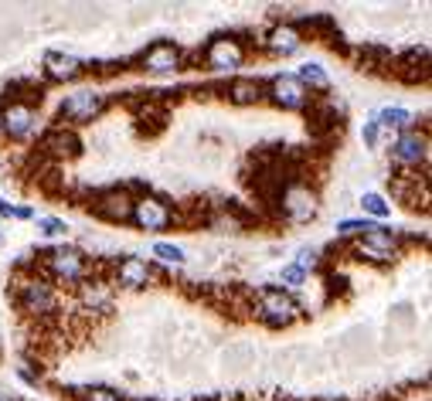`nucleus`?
Wrapping results in <instances>:
<instances>
[{
  "instance_id": "nucleus-1",
  "label": "nucleus",
  "mask_w": 432,
  "mask_h": 401,
  "mask_svg": "<svg viewBox=\"0 0 432 401\" xmlns=\"http://www.w3.org/2000/svg\"><path fill=\"white\" fill-rule=\"evenodd\" d=\"M102 109H106V96L96 92V89L72 92V96L61 102V116H65V119H72V123H89V119H96Z\"/></svg>"
},
{
  "instance_id": "nucleus-2",
  "label": "nucleus",
  "mask_w": 432,
  "mask_h": 401,
  "mask_svg": "<svg viewBox=\"0 0 432 401\" xmlns=\"http://www.w3.org/2000/svg\"><path fill=\"white\" fill-rule=\"evenodd\" d=\"M259 313L269 320V323L283 326L296 320V313H300V306H296L293 296H286L283 289H262V296H259Z\"/></svg>"
},
{
  "instance_id": "nucleus-3",
  "label": "nucleus",
  "mask_w": 432,
  "mask_h": 401,
  "mask_svg": "<svg viewBox=\"0 0 432 401\" xmlns=\"http://www.w3.org/2000/svg\"><path fill=\"white\" fill-rule=\"evenodd\" d=\"M130 221L143 231H163L171 225V208L163 201H157V197H140V201H133Z\"/></svg>"
},
{
  "instance_id": "nucleus-4",
  "label": "nucleus",
  "mask_w": 432,
  "mask_h": 401,
  "mask_svg": "<svg viewBox=\"0 0 432 401\" xmlns=\"http://www.w3.org/2000/svg\"><path fill=\"white\" fill-rule=\"evenodd\" d=\"M307 89L300 85V78L296 75H276L269 82V99H273L276 106H283V109H300V106H307Z\"/></svg>"
},
{
  "instance_id": "nucleus-5",
  "label": "nucleus",
  "mask_w": 432,
  "mask_h": 401,
  "mask_svg": "<svg viewBox=\"0 0 432 401\" xmlns=\"http://www.w3.org/2000/svg\"><path fill=\"white\" fill-rule=\"evenodd\" d=\"M48 266L58 276L61 283H79L85 276V259H82L79 249H55L48 252Z\"/></svg>"
},
{
  "instance_id": "nucleus-6",
  "label": "nucleus",
  "mask_w": 432,
  "mask_h": 401,
  "mask_svg": "<svg viewBox=\"0 0 432 401\" xmlns=\"http://www.w3.org/2000/svg\"><path fill=\"white\" fill-rule=\"evenodd\" d=\"M208 65L218 72H235L242 65V44L235 38H215L208 44Z\"/></svg>"
},
{
  "instance_id": "nucleus-7",
  "label": "nucleus",
  "mask_w": 432,
  "mask_h": 401,
  "mask_svg": "<svg viewBox=\"0 0 432 401\" xmlns=\"http://www.w3.org/2000/svg\"><path fill=\"white\" fill-rule=\"evenodd\" d=\"M395 160L398 164H405V167H419L426 156H429V140L426 136H419V133H402L398 140H395Z\"/></svg>"
},
{
  "instance_id": "nucleus-8",
  "label": "nucleus",
  "mask_w": 432,
  "mask_h": 401,
  "mask_svg": "<svg viewBox=\"0 0 432 401\" xmlns=\"http://www.w3.org/2000/svg\"><path fill=\"white\" fill-rule=\"evenodd\" d=\"M0 126L7 130V136L20 140V136H27L35 130V109L24 106V102H11V106L0 113Z\"/></svg>"
},
{
  "instance_id": "nucleus-9",
  "label": "nucleus",
  "mask_w": 432,
  "mask_h": 401,
  "mask_svg": "<svg viewBox=\"0 0 432 401\" xmlns=\"http://www.w3.org/2000/svg\"><path fill=\"white\" fill-rule=\"evenodd\" d=\"M361 255H368L371 262H388L395 255V235L392 231H381L374 225V228L364 231V238H361Z\"/></svg>"
},
{
  "instance_id": "nucleus-10",
  "label": "nucleus",
  "mask_w": 432,
  "mask_h": 401,
  "mask_svg": "<svg viewBox=\"0 0 432 401\" xmlns=\"http://www.w3.org/2000/svg\"><path fill=\"white\" fill-rule=\"evenodd\" d=\"M177 65H180V51L174 44H154L143 58V68L154 75H171V72H177Z\"/></svg>"
},
{
  "instance_id": "nucleus-11",
  "label": "nucleus",
  "mask_w": 432,
  "mask_h": 401,
  "mask_svg": "<svg viewBox=\"0 0 432 401\" xmlns=\"http://www.w3.org/2000/svg\"><path fill=\"white\" fill-rule=\"evenodd\" d=\"M116 279L126 289H140V286H147V283L154 279V269L147 266V259H140V255H130V259H123V262H119Z\"/></svg>"
},
{
  "instance_id": "nucleus-12",
  "label": "nucleus",
  "mask_w": 432,
  "mask_h": 401,
  "mask_svg": "<svg viewBox=\"0 0 432 401\" xmlns=\"http://www.w3.org/2000/svg\"><path fill=\"white\" fill-rule=\"evenodd\" d=\"M44 72L55 82H72L82 75V61L75 55H61V51H48L44 55Z\"/></svg>"
},
{
  "instance_id": "nucleus-13",
  "label": "nucleus",
  "mask_w": 432,
  "mask_h": 401,
  "mask_svg": "<svg viewBox=\"0 0 432 401\" xmlns=\"http://www.w3.org/2000/svg\"><path fill=\"white\" fill-rule=\"evenodd\" d=\"M20 300H24V309H31V313H51L55 309V292H51L48 283H41V279L24 283Z\"/></svg>"
},
{
  "instance_id": "nucleus-14",
  "label": "nucleus",
  "mask_w": 432,
  "mask_h": 401,
  "mask_svg": "<svg viewBox=\"0 0 432 401\" xmlns=\"http://www.w3.org/2000/svg\"><path fill=\"white\" fill-rule=\"evenodd\" d=\"M96 211L106 218V221H130V214H133V201H130L123 191H109V194H102V197L96 201Z\"/></svg>"
},
{
  "instance_id": "nucleus-15",
  "label": "nucleus",
  "mask_w": 432,
  "mask_h": 401,
  "mask_svg": "<svg viewBox=\"0 0 432 401\" xmlns=\"http://www.w3.org/2000/svg\"><path fill=\"white\" fill-rule=\"evenodd\" d=\"M283 211H286L290 221H310L316 211L314 194L307 191V187H293V191L286 194V201H283Z\"/></svg>"
},
{
  "instance_id": "nucleus-16",
  "label": "nucleus",
  "mask_w": 432,
  "mask_h": 401,
  "mask_svg": "<svg viewBox=\"0 0 432 401\" xmlns=\"http://www.w3.org/2000/svg\"><path fill=\"white\" fill-rule=\"evenodd\" d=\"M300 44H303V38H300V31H296L293 24H279V27L269 31V48L279 51V55H293Z\"/></svg>"
},
{
  "instance_id": "nucleus-17",
  "label": "nucleus",
  "mask_w": 432,
  "mask_h": 401,
  "mask_svg": "<svg viewBox=\"0 0 432 401\" xmlns=\"http://www.w3.org/2000/svg\"><path fill=\"white\" fill-rule=\"evenodd\" d=\"M228 99L235 106H256L259 99H262V85H259L256 78H238V82L228 85Z\"/></svg>"
},
{
  "instance_id": "nucleus-18",
  "label": "nucleus",
  "mask_w": 432,
  "mask_h": 401,
  "mask_svg": "<svg viewBox=\"0 0 432 401\" xmlns=\"http://www.w3.org/2000/svg\"><path fill=\"white\" fill-rule=\"evenodd\" d=\"M44 147H51L55 153H75L79 150V140L72 133H65V130H55V133L44 136Z\"/></svg>"
},
{
  "instance_id": "nucleus-19",
  "label": "nucleus",
  "mask_w": 432,
  "mask_h": 401,
  "mask_svg": "<svg viewBox=\"0 0 432 401\" xmlns=\"http://www.w3.org/2000/svg\"><path fill=\"white\" fill-rule=\"evenodd\" d=\"M296 78H300L303 89H307V85H314V89H327V85H331V78H327V72H323L320 65H303Z\"/></svg>"
},
{
  "instance_id": "nucleus-20",
  "label": "nucleus",
  "mask_w": 432,
  "mask_h": 401,
  "mask_svg": "<svg viewBox=\"0 0 432 401\" xmlns=\"http://www.w3.org/2000/svg\"><path fill=\"white\" fill-rule=\"evenodd\" d=\"M316 266H320V252H316V249H300V252H296L293 269H300L303 276H307V272H314Z\"/></svg>"
},
{
  "instance_id": "nucleus-21",
  "label": "nucleus",
  "mask_w": 432,
  "mask_h": 401,
  "mask_svg": "<svg viewBox=\"0 0 432 401\" xmlns=\"http://www.w3.org/2000/svg\"><path fill=\"white\" fill-rule=\"evenodd\" d=\"M361 208L368 211V214H378V218H385V214H388V201H385V197H381V194H364V197H361Z\"/></svg>"
},
{
  "instance_id": "nucleus-22",
  "label": "nucleus",
  "mask_w": 432,
  "mask_h": 401,
  "mask_svg": "<svg viewBox=\"0 0 432 401\" xmlns=\"http://www.w3.org/2000/svg\"><path fill=\"white\" fill-rule=\"evenodd\" d=\"M154 255H157V259H163V262H174V266H180V262H184V252L177 249V245H167V242H157V245H154Z\"/></svg>"
},
{
  "instance_id": "nucleus-23",
  "label": "nucleus",
  "mask_w": 432,
  "mask_h": 401,
  "mask_svg": "<svg viewBox=\"0 0 432 401\" xmlns=\"http://www.w3.org/2000/svg\"><path fill=\"white\" fill-rule=\"evenodd\" d=\"M381 133H385V130H381L378 116H371V119H368V126H364V143H368V147H378V140H381Z\"/></svg>"
},
{
  "instance_id": "nucleus-24",
  "label": "nucleus",
  "mask_w": 432,
  "mask_h": 401,
  "mask_svg": "<svg viewBox=\"0 0 432 401\" xmlns=\"http://www.w3.org/2000/svg\"><path fill=\"white\" fill-rule=\"evenodd\" d=\"M85 401H123V398H119V391H113V388H92L85 395Z\"/></svg>"
},
{
  "instance_id": "nucleus-25",
  "label": "nucleus",
  "mask_w": 432,
  "mask_h": 401,
  "mask_svg": "<svg viewBox=\"0 0 432 401\" xmlns=\"http://www.w3.org/2000/svg\"><path fill=\"white\" fill-rule=\"evenodd\" d=\"M41 231L44 235H65V221H58V218H41Z\"/></svg>"
},
{
  "instance_id": "nucleus-26",
  "label": "nucleus",
  "mask_w": 432,
  "mask_h": 401,
  "mask_svg": "<svg viewBox=\"0 0 432 401\" xmlns=\"http://www.w3.org/2000/svg\"><path fill=\"white\" fill-rule=\"evenodd\" d=\"M303 279H307V276H303V272H300V269H283V283H286V286H303Z\"/></svg>"
},
{
  "instance_id": "nucleus-27",
  "label": "nucleus",
  "mask_w": 432,
  "mask_h": 401,
  "mask_svg": "<svg viewBox=\"0 0 432 401\" xmlns=\"http://www.w3.org/2000/svg\"><path fill=\"white\" fill-rule=\"evenodd\" d=\"M0 401H4V398H0Z\"/></svg>"
}]
</instances>
